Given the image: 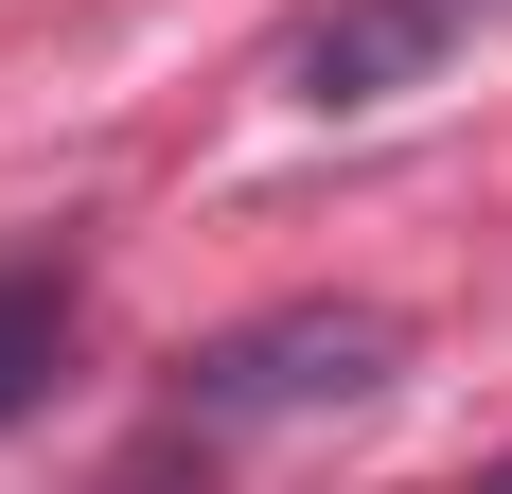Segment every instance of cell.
Masks as SVG:
<instances>
[{
  "mask_svg": "<svg viewBox=\"0 0 512 494\" xmlns=\"http://www.w3.org/2000/svg\"><path fill=\"white\" fill-rule=\"evenodd\" d=\"M477 18H512V0H336V18H301L283 89H301V106H389V89H424Z\"/></svg>",
  "mask_w": 512,
  "mask_h": 494,
  "instance_id": "obj_2",
  "label": "cell"
},
{
  "mask_svg": "<svg viewBox=\"0 0 512 494\" xmlns=\"http://www.w3.org/2000/svg\"><path fill=\"white\" fill-rule=\"evenodd\" d=\"M389 353H407V318H389V300H283V318H248V336L177 353L159 459H230V442H265V424L371 406V389H389Z\"/></svg>",
  "mask_w": 512,
  "mask_h": 494,
  "instance_id": "obj_1",
  "label": "cell"
},
{
  "mask_svg": "<svg viewBox=\"0 0 512 494\" xmlns=\"http://www.w3.org/2000/svg\"><path fill=\"white\" fill-rule=\"evenodd\" d=\"M477 494H512V459H495V477H477Z\"/></svg>",
  "mask_w": 512,
  "mask_h": 494,
  "instance_id": "obj_4",
  "label": "cell"
},
{
  "mask_svg": "<svg viewBox=\"0 0 512 494\" xmlns=\"http://www.w3.org/2000/svg\"><path fill=\"white\" fill-rule=\"evenodd\" d=\"M53 353H71V265H0V424L53 389Z\"/></svg>",
  "mask_w": 512,
  "mask_h": 494,
  "instance_id": "obj_3",
  "label": "cell"
}]
</instances>
